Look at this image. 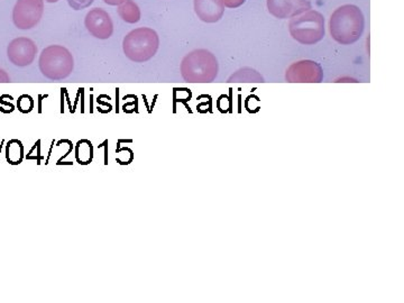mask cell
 Listing matches in <instances>:
<instances>
[{
  "label": "cell",
  "mask_w": 404,
  "mask_h": 303,
  "mask_svg": "<svg viewBox=\"0 0 404 303\" xmlns=\"http://www.w3.org/2000/svg\"><path fill=\"white\" fill-rule=\"evenodd\" d=\"M364 28V15L357 6H341L330 17V35L341 46H351L356 43L362 38Z\"/></svg>",
  "instance_id": "cell-1"
},
{
  "label": "cell",
  "mask_w": 404,
  "mask_h": 303,
  "mask_svg": "<svg viewBox=\"0 0 404 303\" xmlns=\"http://www.w3.org/2000/svg\"><path fill=\"white\" fill-rule=\"evenodd\" d=\"M180 71L186 83H213L218 75V60L211 51L205 48L194 50L184 56Z\"/></svg>",
  "instance_id": "cell-2"
},
{
  "label": "cell",
  "mask_w": 404,
  "mask_h": 303,
  "mask_svg": "<svg viewBox=\"0 0 404 303\" xmlns=\"http://www.w3.org/2000/svg\"><path fill=\"white\" fill-rule=\"evenodd\" d=\"M159 48V34L149 27H139L128 33L122 41L126 58L135 63H144L154 58Z\"/></svg>",
  "instance_id": "cell-3"
},
{
  "label": "cell",
  "mask_w": 404,
  "mask_h": 303,
  "mask_svg": "<svg viewBox=\"0 0 404 303\" xmlns=\"http://www.w3.org/2000/svg\"><path fill=\"white\" fill-rule=\"evenodd\" d=\"M41 72L50 80L67 79L75 68L71 52L62 46H50L42 51L38 60Z\"/></svg>",
  "instance_id": "cell-4"
},
{
  "label": "cell",
  "mask_w": 404,
  "mask_h": 303,
  "mask_svg": "<svg viewBox=\"0 0 404 303\" xmlns=\"http://www.w3.org/2000/svg\"><path fill=\"white\" fill-rule=\"evenodd\" d=\"M289 32L293 40L302 46H314L324 36V15L312 9L292 17L289 23Z\"/></svg>",
  "instance_id": "cell-5"
},
{
  "label": "cell",
  "mask_w": 404,
  "mask_h": 303,
  "mask_svg": "<svg viewBox=\"0 0 404 303\" xmlns=\"http://www.w3.org/2000/svg\"><path fill=\"white\" fill-rule=\"evenodd\" d=\"M44 14V0H17L14 7L13 21L19 30H32L38 26Z\"/></svg>",
  "instance_id": "cell-6"
},
{
  "label": "cell",
  "mask_w": 404,
  "mask_h": 303,
  "mask_svg": "<svg viewBox=\"0 0 404 303\" xmlns=\"http://www.w3.org/2000/svg\"><path fill=\"white\" fill-rule=\"evenodd\" d=\"M285 80L290 83H320L324 80V70L317 62L302 60L291 64L285 73Z\"/></svg>",
  "instance_id": "cell-7"
},
{
  "label": "cell",
  "mask_w": 404,
  "mask_h": 303,
  "mask_svg": "<svg viewBox=\"0 0 404 303\" xmlns=\"http://www.w3.org/2000/svg\"><path fill=\"white\" fill-rule=\"evenodd\" d=\"M85 26L98 40H108L114 33V21L105 9H92L85 15Z\"/></svg>",
  "instance_id": "cell-8"
},
{
  "label": "cell",
  "mask_w": 404,
  "mask_h": 303,
  "mask_svg": "<svg viewBox=\"0 0 404 303\" xmlns=\"http://www.w3.org/2000/svg\"><path fill=\"white\" fill-rule=\"evenodd\" d=\"M38 46L31 38H15L7 48L9 61L16 67H28L34 62Z\"/></svg>",
  "instance_id": "cell-9"
},
{
  "label": "cell",
  "mask_w": 404,
  "mask_h": 303,
  "mask_svg": "<svg viewBox=\"0 0 404 303\" xmlns=\"http://www.w3.org/2000/svg\"><path fill=\"white\" fill-rule=\"evenodd\" d=\"M266 6L272 16L279 19L292 18L312 9L309 0H266Z\"/></svg>",
  "instance_id": "cell-10"
},
{
  "label": "cell",
  "mask_w": 404,
  "mask_h": 303,
  "mask_svg": "<svg viewBox=\"0 0 404 303\" xmlns=\"http://www.w3.org/2000/svg\"><path fill=\"white\" fill-rule=\"evenodd\" d=\"M193 7L198 18L208 24L220 21L225 13L223 0H193Z\"/></svg>",
  "instance_id": "cell-11"
},
{
  "label": "cell",
  "mask_w": 404,
  "mask_h": 303,
  "mask_svg": "<svg viewBox=\"0 0 404 303\" xmlns=\"http://www.w3.org/2000/svg\"><path fill=\"white\" fill-rule=\"evenodd\" d=\"M118 16L128 24H136L141 21L142 13L139 5L134 0H126L118 6Z\"/></svg>",
  "instance_id": "cell-12"
},
{
  "label": "cell",
  "mask_w": 404,
  "mask_h": 303,
  "mask_svg": "<svg viewBox=\"0 0 404 303\" xmlns=\"http://www.w3.org/2000/svg\"><path fill=\"white\" fill-rule=\"evenodd\" d=\"M24 159V147L18 139H11L6 145V160L9 164L18 165Z\"/></svg>",
  "instance_id": "cell-13"
},
{
  "label": "cell",
  "mask_w": 404,
  "mask_h": 303,
  "mask_svg": "<svg viewBox=\"0 0 404 303\" xmlns=\"http://www.w3.org/2000/svg\"><path fill=\"white\" fill-rule=\"evenodd\" d=\"M228 83H264V78L252 68H243L230 75Z\"/></svg>",
  "instance_id": "cell-14"
},
{
  "label": "cell",
  "mask_w": 404,
  "mask_h": 303,
  "mask_svg": "<svg viewBox=\"0 0 404 303\" xmlns=\"http://www.w3.org/2000/svg\"><path fill=\"white\" fill-rule=\"evenodd\" d=\"M75 157L79 164L87 165L91 163L93 157V147L91 142L83 139L78 142L77 149H75Z\"/></svg>",
  "instance_id": "cell-15"
},
{
  "label": "cell",
  "mask_w": 404,
  "mask_h": 303,
  "mask_svg": "<svg viewBox=\"0 0 404 303\" xmlns=\"http://www.w3.org/2000/svg\"><path fill=\"white\" fill-rule=\"evenodd\" d=\"M17 107H18L19 112L27 114V112H32L34 101H33L32 97L23 95V96L19 97L18 101H17Z\"/></svg>",
  "instance_id": "cell-16"
},
{
  "label": "cell",
  "mask_w": 404,
  "mask_h": 303,
  "mask_svg": "<svg viewBox=\"0 0 404 303\" xmlns=\"http://www.w3.org/2000/svg\"><path fill=\"white\" fill-rule=\"evenodd\" d=\"M70 7L73 11H83V9H89L95 0H67Z\"/></svg>",
  "instance_id": "cell-17"
},
{
  "label": "cell",
  "mask_w": 404,
  "mask_h": 303,
  "mask_svg": "<svg viewBox=\"0 0 404 303\" xmlns=\"http://www.w3.org/2000/svg\"><path fill=\"white\" fill-rule=\"evenodd\" d=\"M246 0H223V4L226 9H236L244 5Z\"/></svg>",
  "instance_id": "cell-18"
},
{
  "label": "cell",
  "mask_w": 404,
  "mask_h": 303,
  "mask_svg": "<svg viewBox=\"0 0 404 303\" xmlns=\"http://www.w3.org/2000/svg\"><path fill=\"white\" fill-rule=\"evenodd\" d=\"M11 78L6 73L5 70L0 69V83H9Z\"/></svg>",
  "instance_id": "cell-19"
},
{
  "label": "cell",
  "mask_w": 404,
  "mask_h": 303,
  "mask_svg": "<svg viewBox=\"0 0 404 303\" xmlns=\"http://www.w3.org/2000/svg\"><path fill=\"white\" fill-rule=\"evenodd\" d=\"M102 1H104L105 4H107V5H110V6H119L122 5V3H124V1H126V0H102Z\"/></svg>",
  "instance_id": "cell-20"
},
{
  "label": "cell",
  "mask_w": 404,
  "mask_h": 303,
  "mask_svg": "<svg viewBox=\"0 0 404 303\" xmlns=\"http://www.w3.org/2000/svg\"><path fill=\"white\" fill-rule=\"evenodd\" d=\"M46 1L48 4H55L58 3V1H60V0H46Z\"/></svg>",
  "instance_id": "cell-21"
},
{
  "label": "cell",
  "mask_w": 404,
  "mask_h": 303,
  "mask_svg": "<svg viewBox=\"0 0 404 303\" xmlns=\"http://www.w3.org/2000/svg\"><path fill=\"white\" fill-rule=\"evenodd\" d=\"M1 147H3V145H0V152H1Z\"/></svg>",
  "instance_id": "cell-22"
}]
</instances>
